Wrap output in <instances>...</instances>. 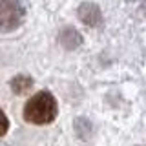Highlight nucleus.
I'll return each mask as SVG.
<instances>
[{"label":"nucleus","mask_w":146,"mask_h":146,"mask_svg":"<svg viewBox=\"0 0 146 146\" xmlns=\"http://www.w3.org/2000/svg\"><path fill=\"white\" fill-rule=\"evenodd\" d=\"M57 100L49 91H38L26 102L24 106V119L31 124L42 126L49 124L57 117Z\"/></svg>","instance_id":"obj_1"},{"label":"nucleus","mask_w":146,"mask_h":146,"mask_svg":"<svg viewBox=\"0 0 146 146\" xmlns=\"http://www.w3.org/2000/svg\"><path fill=\"white\" fill-rule=\"evenodd\" d=\"M24 7L18 0H0V31H13L24 20Z\"/></svg>","instance_id":"obj_2"},{"label":"nucleus","mask_w":146,"mask_h":146,"mask_svg":"<svg viewBox=\"0 0 146 146\" xmlns=\"http://www.w3.org/2000/svg\"><path fill=\"white\" fill-rule=\"evenodd\" d=\"M79 18L86 26L95 27L100 24V11L95 4H82L79 7Z\"/></svg>","instance_id":"obj_3"},{"label":"nucleus","mask_w":146,"mask_h":146,"mask_svg":"<svg viewBox=\"0 0 146 146\" xmlns=\"http://www.w3.org/2000/svg\"><path fill=\"white\" fill-rule=\"evenodd\" d=\"M60 42L66 46V48H77V46L80 44V35L77 33V31H73V29H70V27H66V29L60 33Z\"/></svg>","instance_id":"obj_4"},{"label":"nucleus","mask_w":146,"mask_h":146,"mask_svg":"<svg viewBox=\"0 0 146 146\" xmlns=\"http://www.w3.org/2000/svg\"><path fill=\"white\" fill-rule=\"evenodd\" d=\"M31 84H33V80L29 79V77H26V75H18L15 77V79L11 80V90L15 91V93H24V91L27 88H31Z\"/></svg>","instance_id":"obj_5"},{"label":"nucleus","mask_w":146,"mask_h":146,"mask_svg":"<svg viewBox=\"0 0 146 146\" xmlns=\"http://www.w3.org/2000/svg\"><path fill=\"white\" fill-rule=\"evenodd\" d=\"M7 130H9V121H7L6 113L0 110V137L6 135V133H7Z\"/></svg>","instance_id":"obj_6"}]
</instances>
